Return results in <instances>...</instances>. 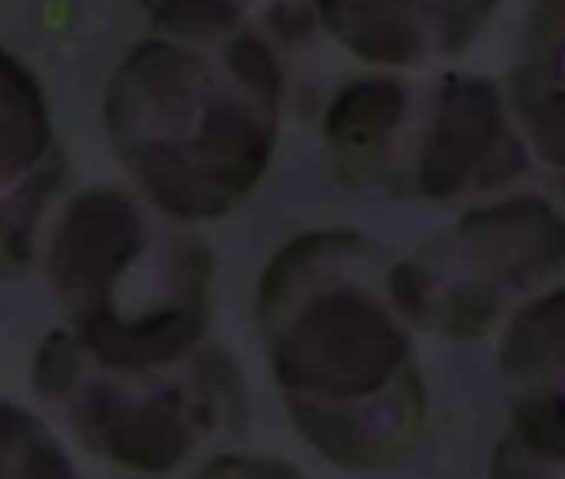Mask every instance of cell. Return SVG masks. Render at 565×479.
<instances>
[{
    "mask_svg": "<svg viewBox=\"0 0 565 479\" xmlns=\"http://www.w3.org/2000/svg\"><path fill=\"white\" fill-rule=\"evenodd\" d=\"M390 270L373 240L317 233L282 251L259 287L282 403L327 459L350 469L406 459L426 429V383Z\"/></svg>",
    "mask_w": 565,
    "mask_h": 479,
    "instance_id": "obj_1",
    "label": "cell"
},
{
    "mask_svg": "<svg viewBox=\"0 0 565 479\" xmlns=\"http://www.w3.org/2000/svg\"><path fill=\"white\" fill-rule=\"evenodd\" d=\"M51 280L71 313L67 340L104 370H170L213 347L206 254L124 193L71 203Z\"/></svg>",
    "mask_w": 565,
    "mask_h": 479,
    "instance_id": "obj_2",
    "label": "cell"
},
{
    "mask_svg": "<svg viewBox=\"0 0 565 479\" xmlns=\"http://www.w3.org/2000/svg\"><path fill=\"white\" fill-rule=\"evenodd\" d=\"M130 64L107 124L117 150L147 193L177 216L230 210L263 173L273 150L276 77L206 57H160Z\"/></svg>",
    "mask_w": 565,
    "mask_h": 479,
    "instance_id": "obj_3",
    "label": "cell"
},
{
    "mask_svg": "<svg viewBox=\"0 0 565 479\" xmlns=\"http://www.w3.org/2000/svg\"><path fill=\"white\" fill-rule=\"evenodd\" d=\"M327 134L350 187L399 200L479 196L532 170L482 74L363 81L333 104Z\"/></svg>",
    "mask_w": 565,
    "mask_h": 479,
    "instance_id": "obj_4",
    "label": "cell"
},
{
    "mask_svg": "<svg viewBox=\"0 0 565 479\" xmlns=\"http://www.w3.org/2000/svg\"><path fill=\"white\" fill-rule=\"evenodd\" d=\"M34 380L90 449L140 472L180 466L210 436L236 423L246 400L220 343L170 370L117 373L90 363L57 330L38 353Z\"/></svg>",
    "mask_w": 565,
    "mask_h": 479,
    "instance_id": "obj_5",
    "label": "cell"
},
{
    "mask_svg": "<svg viewBox=\"0 0 565 479\" xmlns=\"http://www.w3.org/2000/svg\"><path fill=\"white\" fill-rule=\"evenodd\" d=\"M565 270V216L542 196L466 210L449 230L393 264L390 290L409 327L482 340Z\"/></svg>",
    "mask_w": 565,
    "mask_h": 479,
    "instance_id": "obj_6",
    "label": "cell"
},
{
    "mask_svg": "<svg viewBox=\"0 0 565 479\" xmlns=\"http://www.w3.org/2000/svg\"><path fill=\"white\" fill-rule=\"evenodd\" d=\"M323 8L333 31L363 61L436 71L479 41L499 0H323Z\"/></svg>",
    "mask_w": 565,
    "mask_h": 479,
    "instance_id": "obj_7",
    "label": "cell"
},
{
    "mask_svg": "<svg viewBox=\"0 0 565 479\" xmlns=\"http://www.w3.org/2000/svg\"><path fill=\"white\" fill-rule=\"evenodd\" d=\"M502 97L529 167L565 193V0H529Z\"/></svg>",
    "mask_w": 565,
    "mask_h": 479,
    "instance_id": "obj_8",
    "label": "cell"
},
{
    "mask_svg": "<svg viewBox=\"0 0 565 479\" xmlns=\"http://www.w3.org/2000/svg\"><path fill=\"white\" fill-rule=\"evenodd\" d=\"M499 376L515 433L565 443V287L539 294L502 327Z\"/></svg>",
    "mask_w": 565,
    "mask_h": 479,
    "instance_id": "obj_9",
    "label": "cell"
},
{
    "mask_svg": "<svg viewBox=\"0 0 565 479\" xmlns=\"http://www.w3.org/2000/svg\"><path fill=\"white\" fill-rule=\"evenodd\" d=\"M0 479H81L47 426L14 403H0Z\"/></svg>",
    "mask_w": 565,
    "mask_h": 479,
    "instance_id": "obj_10",
    "label": "cell"
},
{
    "mask_svg": "<svg viewBox=\"0 0 565 479\" xmlns=\"http://www.w3.org/2000/svg\"><path fill=\"white\" fill-rule=\"evenodd\" d=\"M489 479H565V443H542L505 429L492 449Z\"/></svg>",
    "mask_w": 565,
    "mask_h": 479,
    "instance_id": "obj_11",
    "label": "cell"
},
{
    "mask_svg": "<svg viewBox=\"0 0 565 479\" xmlns=\"http://www.w3.org/2000/svg\"><path fill=\"white\" fill-rule=\"evenodd\" d=\"M196 479H307L300 469L263 459V456H226L210 462Z\"/></svg>",
    "mask_w": 565,
    "mask_h": 479,
    "instance_id": "obj_12",
    "label": "cell"
}]
</instances>
